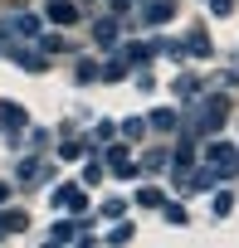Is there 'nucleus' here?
<instances>
[{"mask_svg":"<svg viewBox=\"0 0 239 248\" xmlns=\"http://www.w3.org/2000/svg\"><path fill=\"white\" fill-rule=\"evenodd\" d=\"M224 117H229V102H224V97H205V102L190 107L186 127H190V137H205V132H220V127H224Z\"/></svg>","mask_w":239,"mask_h":248,"instance_id":"obj_1","label":"nucleus"},{"mask_svg":"<svg viewBox=\"0 0 239 248\" xmlns=\"http://www.w3.org/2000/svg\"><path fill=\"white\" fill-rule=\"evenodd\" d=\"M205 166L224 180V175H234L239 170V146H229V141H210L205 146Z\"/></svg>","mask_w":239,"mask_h":248,"instance_id":"obj_2","label":"nucleus"},{"mask_svg":"<svg viewBox=\"0 0 239 248\" xmlns=\"http://www.w3.org/2000/svg\"><path fill=\"white\" fill-rule=\"evenodd\" d=\"M49 204H54V209H68V214H83V209H88V195H83V185H59V190L49 195Z\"/></svg>","mask_w":239,"mask_h":248,"instance_id":"obj_3","label":"nucleus"},{"mask_svg":"<svg viewBox=\"0 0 239 248\" xmlns=\"http://www.w3.org/2000/svg\"><path fill=\"white\" fill-rule=\"evenodd\" d=\"M137 15H142V25H166L171 15H176V0H137Z\"/></svg>","mask_w":239,"mask_h":248,"instance_id":"obj_4","label":"nucleus"},{"mask_svg":"<svg viewBox=\"0 0 239 248\" xmlns=\"http://www.w3.org/2000/svg\"><path fill=\"white\" fill-rule=\"evenodd\" d=\"M49 243H88V233H83L78 219H59V224L49 229Z\"/></svg>","mask_w":239,"mask_h":248,"instance_id":"obj_5","label":"nucleus"},{"mask_svg":"<svg viewBox=\"0 0 239 248\" xmlns=\"http://www.w3.org/2000/svg\"><path fill=\"white\" fill-rule=\"evenodd\" d=\"M0 127H5V132H25V107L0 97Z\"/></svg>","mask_w":239,"mask_h":248,"instance_id":"obj_6","label":"nucleus"},{"mask_svg":"<svg viewBox=\"0 0 239 248\" xmlns=\"http://www.w3.org/2000/svg\"><path fill=\"white\" fill-rule=\"evenodd\" d=\"M49 20L54 25H73L78 20V5H73V0H49Z\"/></svg>","mask_w":239,"mask_h":248,"instance_id":"obj_7","label":"nucleus"},{"mask_svg":"<svg viewBox=\"0 0 239 248\" xmlns=\"http://www.w3.org/2000/svg\"><path fill=\"white\" fill-rule=\"evenodd\" d=\"M44 180H49V166L44 161H25L20 166V185H44Z\"/></svg>","mask_w":239,"mask_h":248,"instance_id":"obj_8","label":"nucleus"},{"mask_svg":"<svg viewBox=\"0 0 239 248\" xmlns=\"http://www.w3.org/2000/svg\"><path fill=\"white\" fill-rule=\"evenodd\" d=\"M190 161H195V151H190V141H186V146H176V156H166V166L176 170V180H181V175L190 170Z\"/></svg>","mask_w":239,"mask_h":248,"instance_id":"obj_9","label":"nucleus"},{"mask_svg":"<svg viewBox=\"0 0 239 248\" xmlns=\"http://www.w3.org/2000/svg\"><path fill=\"white\" fill-rule=\"evenodd\" d=\"M93 39H98L102 49H112V44H117V20H98V25H93Z\"/></svg>","mask_w":239,"mask_h":248,"instance_id":"obj_10","label":"nucleus"},{"mask_svg":"<svg viewBox=\"0 0 239 248\" xmlns=\"http://www.w3.org/2000/svg\"><path fill=\"white\" fill-rule=\"evenodd\" d=\"M156 209H161V214H166V224H176V229H186V224H190V214H186V204H166V200H161Z\"/></svg>","mask_w":239,"mask_h":248,"instance_id":"obj_11","label":"nucleus"},{"mask_svg":"<svg viewBox=\"0 0 239 248\" xmlns=\"http://www.w3.org/2000/svg\"><path fill=\"white\" fill-rule=\"evenodd\" d=\"M30 219H25V209H10V214H0V233H20Z\"/></svg>","mask_w":239,"mask_h":248,"instance_id":"obj_12","label":"nucleus"},{"mask_svg":"<svg viewBox=\"0 0 239 248\" xmlns=\"http://www.w3.org/2000/svg\"><path fill=\"white\" fill-rule=\"evenodd\" d=\"M15 34H20V39L39 34V15H15Z\"/></svg>","mask_w":239,"mask_h":248,"instance_id":"obj_13","label":"nucleus"},{"mask_svg":"<svg viewBox=\"0 0 239 248\" xmlns=\"http://www.w3.org/2000/svg\"><path fill=\"white\" fill-rule=\"evenodd\" d=\"M15 59H20V68H30V73H44V54H30V49H20Z\"/></svg>","mask_w":239,"mask_h":248,"instance_id":"obj_14","label":"nucleus"},{"mask_svg":"<svg viewBox=\"0 0 239 248\" xmlns=\"http://www.w3.org/2000/svg\"><path fill=\"white\" fill-rule=\"evenodd\" d=\"M229 209H234V195H229V190H220V195H215V204H210V214H215V219H224Z\"/></svg>","mask_w":239,"mask_h":248,"instance_id":"obj_15","label":"nucleus"},{"mask_svg":"<svg viewBox=\"0 0 239 248\" xmlns=\"http://www.w3.org/2000/svg\"><path fill=\"white\" fill-rule=\"evenodd\" d=\"M176 122H181L176 112H152V127H156V132H171V127H176Z\"/></svg>","mask_w":239,"mask_h":248,"instance_id":"obj_16","label":"nucleus"},{"mask_svg":"<svg viewBox=\"0 0 239 248\" xmlns=\"http://www.w3.org/2000/svg\"><path fill=\"white\" fill-rule=\"evenodd\" d=\"M142 132H147V122H142V117H127V122H122V137L142 141Z\"/></svg>","mask_w":239,"mask_h":248,"instance_id":"obj_17","label":"nucleus"},{"mask_svg":"<svg viewBox=\"0 0 239 248\" xmlns=\"http://www.w3.org/2000/svg\"><path fill=\"white\" fill-rule=\"evenodd\" d=\"M186 49H190V54H195V59H205V54H210V39H205V34H200V30H195V34H190V44H186Z\"/></svg>","mask_w":239,"mask_h":248,"instance_id":"obj_18","label":"nucleus"},{"mask_svg":"<svg viewBox=\"0 0 239 248\" xmlns=\"http://www.w3.org/2000/svg\"><path fill=\"white\" fill-rule=\"evenodd\" d=\"M137 204H147V209H156V204H161V190H152V185H142V190H137Z\"/></svg>","mask_w":239,"mask_h":248,"instance_id":"obj_19","label":"nucleus"},{"mask_svg":"<svg viewBox=\"0 0 239 248\" xmlns=\"http://www.w3.org/2000/svg\"><path fill=\"white\" fill-rule=\"evenodd\" d=\"M107 243H132V224H112V233H107Z\"/></svg>","mask_w":239,"mask_h":248,"instance_id":"obj_20","label":"nucleus"},{"mask_svg":"<svg viewBox=\"0 0 239 248\" xmlns=\"http://www.w3.org/2000/svg\"><path fill=\"white\" fill-rule=\"evenodd\" d=\"M93 78H98V63L83 59V63H78V83H93Z\"/></svg>","mask_w":239,"mask_h":248,"instance_id":"obj_21","label":"nucleus"},{"mask_svg":"<svg viewBox=\"0 0 239 248\" xmlns=\"http://www.w3.org/2000/svg\"><path fill=\"white\" fill-rule=\"evenodd\" d=\"M102 214L107 219H122V200H102Z\"/></svg>","mask_w":239,"mask_h":248,"instance_id":"obj_22","label":"nucleus"},{"mask_svg":"<svg viewBox=\"0 0 239 248\" xmlns=\"http://www.w3.org/2000/svg\"><path fill=\"white\" fill-rule=\"evenodd\" d=\"M39 49H44V54H54V49H64V39H54V34H39Z\"/></svg>","mask_w":239,"mask_h":248,"instance_id":"obj_23","label":"nucleus"},{"mask_svg":"<svg viewBox=\"0 0 239 248\" xmlns=\"http://www.w3.org/2000/svg\"><path fill=\"white\" fill-rule=\"evenodd\" d=\"M83 180H88V185H98V180H102V166H98V161H88V170H83Z\"/></svg>","mask_w":239,"mask_h":248,"instance_id":"obj_24","label":"nucleus"},{"mask_svg":"<svg viewBox=\"0 0 239 248\" xmlns=\"http://www.w3.org/2000/svg\"><path fill=\"white\" fill-rule=\"evenodd\" d=\"M210 10H215V15H220V20H224V15H229V10H234V0H210Z\"/></svg>","mask_w":239,"mask_h":248,"instance_id":"obj_25","label":"nucleus"},{"mask_svg":"<svg viewBox=\"0 0 239 248\" xmlns=\"http://www.w3.org/2000/svg\"><path fill=\"white\" fill-rule=\"evenodd\" d=\"M10 34H15V20H0V44H5Z\"/></svg>","mask_w":239,"mask_h":248,"instance_id":"obj_26","label":"nucleus"},{"mask_svg":"<svg viewBox=\"0 0 239 248\" xmlns=\"http://www.w3.org/2000/svg\"><path fill=\"white\" fill-rule=\"evenodd\" d=\"M5 200H10V185H5V180H0V204H5Z\"/></svg>","mask_w":239,"mask_h":248,"instance_id":"obj_27","label":"nucleus"},{"mask_svg":"<svg viewBox=\"0 0 239 248\" xmlns=\"http://www.w3.org/2000/svg\"><path fill=\"white\" fill-rule=\"evenodd\" d=\"M112 5H117V10H127V5H137V0H112Z\"/></svg>","mask_w":239,"mask_h":248,"instance_id":"obj_28","label":"nucleus"},{"mask_svg":"<svg viewBox=\"0 0 239 248\" xmlns=\"http://www.w3.org/2000/svg\"><path fill=\"white\" fill-rule=\"evenodd\" d=\"M0 238H5V233H0Z\"/></svg>","mask_w":239,"mask_h":248,"instance_id":"obj_29","label":"nucleus"}]
</instances>
